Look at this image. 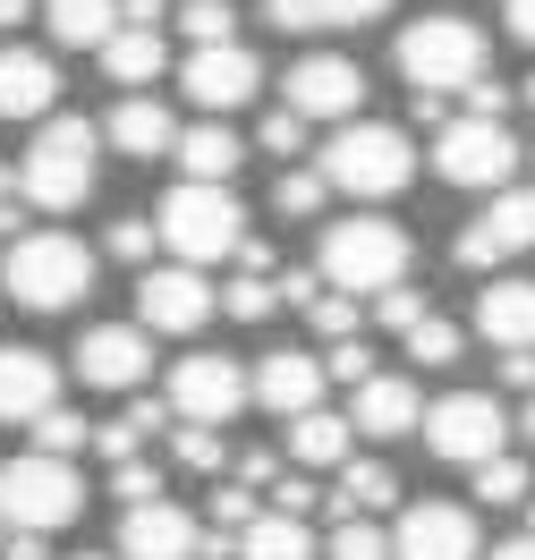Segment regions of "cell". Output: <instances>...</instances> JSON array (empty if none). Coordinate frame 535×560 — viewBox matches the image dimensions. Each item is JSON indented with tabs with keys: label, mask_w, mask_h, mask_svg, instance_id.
Returning <instances> with one entry per match:
<instances>
[{
	"label": "cell",
	"mask_w": 535,
	"mask_h": 560,
	"mask_svg": "<svg viewBox=\"0 0 535 560\" xmlns=\"http://www.w3.org/2000/svg\"><path fill=\"white\" fill-rule=\"evenodd\" d=\"M0 289H9L26 315H69L77 298L94 289V255H85L69 230H18V238H9V264H0Z\"/></svg>",
	"instance_id": "cell-1"
},
{
	"label": "cell",
	"mask_w": 535,
	"mask_h": 560,
	"mask_svg": "<svg viewBox=\"0 0 535 560\" xmlns=\"http://www.w3.org/2000/svg\"><path fill=\"white\" fill-rule=\"evenodd\" d=\"M408 230L399 221H332L315 246V280L323 289H340V298H383L408 280Z\"/></svg>",
	"instance_id": "cell-2"
},
{
	"label": "cell",
	"mask_w": 535,
	"mask_h": 560,
	"mask_svg": "<svg viewBox=\"0 0 535 560\" xmlns=\"http://www.w3.org/2000/svg\"><path fill=\"white\" fill-rule=\"evenodd\" d=\"M153 238L171 246L187 272H213V264H230L239 238H247V205H239L230 187H187V178H178L171 196H162V212H153Z\"/></svg>",
	"instance_id": "cell-3"
},
{
	"label": "cell",
	"mask_w": 535,
	"mask_h": 560,
	"mask_svg": "<svg viewBox=\"0 0 535 560\" xmlns=\"http://www.w3.org/2000/svg\"><path fill=\"white\" fill-rule=\"evenodd\" d=\"M85 510V485H77L69 458H0V526L9 535H60Z\"/></svg>",
	"instance_id": "cell-4"
},
{
	"label": "cell",
	"mask_w": 535,
	"mask_h": 560,
	"mask_svg": "<svg viewBox=\"0 0 535 560\" xmlns=\"http://www.w3.org/2000/svg\"><path fill=\"white\" fill-rule=\"evenodd\" d=\"M399 77H408V94H467L476 77H485V35L467 26V18H417L408 35H399Z\"/></svg>",
	"instance_id": "cell-5"
},
{
	"label": "cell",
	"mask_w": 535,
	"mask_h": 560,
	"mask_svg": "<svg viewBox=\"0 0 535 560\" xmlns=\"http://www.w3.org/2000/svg\"><path fill=\"white\" fill-rule=\"evenodd\" d=\"M408 171H417V153H408V137L383 128V119H349V128L315 153V178L323 187H349V196H399Z\"/></svg>",
	"instance_id": "cell-6"
},
{
	"label": "cell",
	"mask_w": 535,
	"mask_h": 560,
	"mask_svg": "<svg viewBox=\"0 0 535 560\" xmlns=\"http://www.w3.org/2000/svg\"><path fill=\"white\" fill-rule=\"evenodd\" d=\"M94 144L103 137H94L77 110H51L43 137H35V153H26V171H18V187H26L43 212H77L85 196H94Z\"/></svg>",
	"instance_id": "cell-7"
},
{
	"label": "cell",
	"mask_w": 535,
	"mask_h": 560,
	"mask_svg": "<svg viewBox=\"0 0 535 560\" xmlns=\"http://www.w3.org/2000/svg\"><path fill=\"white\" fill-rule=\"evenodd\" d=\"M417 424H426V451L451 458V467H485V458H501V433H510V417H501L493 390H442Z\"/></svg>",
	"instance_id": "cell-8"
},
{
	"label": "cell",
	"mask_w": 535,
	"mask_h": 560,
	"mask_svg": "<svg viewBox=\"0 0 535 560\" xmlns=\"http://www.w3.org/2000/svg\"><path fill=\"white\" fill-rule=\"evenodd\" d=\"M519 153L527 144L510 137V128H493V119H451V128H433V171L451 178V187H510V171H519Z\"/></svg>",
	"instance_id": "cell-9"
},
{
	"label": "cell",
	"mask_w": 535,
	"mask_h": 560,
	"mask_svg": "<svg viewBox=\"0 0 535 560\" xmlns=\"http://www.w3.org/2000/svg\"><path fill=\"white\" fill-rule=\"evenodd\" d=\"M357 103H365V69L340 60V51H306V60L281 77V110L298 128H306V119H340V128H349Z\"/></svg>",
	"instance_id": "cell-10"
},
{
	"label": "cell",
	"mask_w": 535,
	"mask_h": 560,
	"mask_svg": "<svg viewBox=\"0 0 535 560\" xmlns=\"http://www.w3.org/2000/svg\"><path fill=\"white\" fill-rule=\"evenodd\" d=\"M162 408H171V424H213L221 433V424L247 408V374H239L230 357H178Z\"/></svg>",
	"instance_id": "cell-11"
},
{
	"label": "cell",
	"mask_w": 535,
	"mask_h": 560,
	"mask_svg": "<svg viewBox=\"0 0 535 560\" xmlns=\"http://www.w3.org/2000/svg\"><path fill=\"white\" fill-rule=\"evenodd\" d=\"M213 323V280L187 272V264H162V272L137 280V331L153 340V331H171V340H187V331H205Z\"/></svg>",
	"instance_id": "cell-12"
},
{
	"label": "cell",
	"mask_w": 535,
	"mask_h": 560,
	"mask_svg": "<svg viewBox=\"0 0 535 560\" xmlns=\"http://www.w3.org/2000/svg\"><path fill=\"white\" fill-rule=\"evenodd\" d=\"M178 85H187V103H196V110H239V103H255L264 60H255L247 43H213V51H187Z\"/></svg>",
	"instance_id": "cell-13"
},
{
	"label": "cell",
	"mask_w": 535,
	"mask_h": 560,
	"mask_svg": "<svg viewBox=\"0 0 535 560\" xmlns=\"http://www.w3.org/2000/svg\"><path fill=\"white\" fill-rule=\"evenodd\" d=\"M144 365H153V349H144L137 323H94L77 340V383L85 390H144Z\"/></svg>",
	"instance_id": "cell-14"
},
{
	"label": "cell",
	"mask_w": 535,
	"mask_h": 560,
	"mask_svg": "<svg viewBox=\"0 0 535 560\" xmlns=\"http://www.w3.org/2000/svg\"><path fill=\"white\" fill-rule=\"evenodd\" d=\"M392 560H476V518L460 501H417L392 526Z\"/></svg>",
	"instance_id": "cell-15"
},
{
	"label": "cell",
	"mask_w": 535,
	"mask_h": 560,
	"mask_svg": "<svg viewBox=\"0 0 535 560\" xmlns=\"http://www.w3.org/2000/svg\"><path fill=\"white\" fill-rule=\"evenodd\" d=\"M196 544H205V526L178 501H144V510H119V552L111 560H196Z\"/></svg>",
	"instance_id": "cell-16"
},
{
	"label": "cell",
	"mask_w": 535,
	"mask_h": 560,
	"mask_svg": "<svg viewBox=\"0 0 535 560\" xmlns=\"http://www.w3.org/2000/svg\"><path fill=\"white\" fill-rule=\"evenodd\" d=\"M43 408H60V357L0 340V424H35Z\"/></svg>",
	"instance_id": "cell-17"
},
{
	"label": "cell",
	"mask_w": 535,
	"mask_h": 560,
	"mask_svg": "<svg viewBox=\"0 0 535 560\" xmlns=\"http://www.w3.org/2000/svg\"><path fill=\"white\" fill-rule=\"evenodd\" d=\"M247 399H264L272 417H315V399H323V365H315V349H272L264 365H255Z\"/></svg>",
	"instance_id": "cell-18"
},
{
	"label": "cell",
	"mask_w": 535,
	"mask_h": 560,
	"mask_svg": "<svg viewBox=\"0 0 535 560\" xmlns=\"http://www.w3.org/2000/svg\"><path fill=\"white\" fill-rule=\"evenodd\" d=\"M417 417H426V399H417L408 374H374V383H357V399H349V433H374V442L417 433Z\"/></svg>",
	"instance_id": "cell-19"
},
{
	"label": "cell",
	"mask_w": 535,
	"mask_h": 560,
	"mask_svg": "<svg viewBox=\"0 0 535 560\" xmlns=\"http://www.w3.org/2000/svg\"><path fill=\"white\" fill-rule=\"evenodd\" d=\"M476 331L501 340L510 357L535 349V280H485L476 289Z\"/></svg>",
	"instance_id": "cell-20"
},
{
	"label": "cell",
	"mask_w": 535,
	"mask_h": 560,
	"mask_svg": "<svg viewBox=\"0 0 535 560\" xmlns=\"http://www.w3.org/2000/svg\"><path fill=\"white\" fill-rule=\"evenodd\" d=\"M171 153H178V171H187V187H230V171L247 162V144L230 137L221 119H205V128H178Z\"/></svg>",
	"instance_id": "cell-21"
},
{
	"label": "cell",
	"mask_w": 535,
	"mask_h": 560,
	"mask_svg": "<svg viewBox=\"0 0 535 560\" xmlns=\"http://www.w3.org/2000/svg\"><path fill=\"white\" fill-rule=\"evenodd\" d=\"M60 77L43 51H0V119H51Z\"/></svg>",
	"instance_id": "cell-22"
},
{
	"label": "cell",
	"mask_w": 535,
	"mask_h": 560,
	"mask_svg": "<svg viewBox=\"0 0 535 560\" xmlns=\"http://www.w3.org/2000/svg\"><path fill=\"white\" fill-rule=\"evenodd\" d=\"M94 137H111L119 153H128V162H162L178 128H171V110L153 103V94H128V103L111 110V128H94Z\"/></svg>",
	"instance_id": "cell-23"
},
{
	"label": "cell",
	"mask_w": 535,
	"mask_h": 560,
	"mask_svg": "<svg viewBox=\"0 0 535 560\" xmlns=\"http://www.w3.org/2000/svg\"><path fill=\"white\" fill-rule=\"evenodd\" d=\"M467 230L493 246V264L527 255V246H535V187H501V196H493V212H485V221H467Z\"/></svg>",
	"instance_id": "cell-24"
},
{
	"label": "cell",
	"mask_w": 535,
	"mask_h": 560,
	"mask_svg": "<svg viewBox=\"0 0 535 560\" xmlns=\"http://www.w3.org/2000/svg\"><path fill=\"white\" fill-rule=\"evenodd\" d=\"M43 26H51V43H69V51H103L119 35V0H43Z\"/></svg>",
	"instance_id": "cell-25"
},
{
	"label": "cell",
	"mask_w": 535,
	"mask_h": 560,
	"mask_svg": "<svg viewBox=\"0 0 535 560\" xmlns=\"http://www.w3.org/2000/svg\"><path fill=\"white\" fill-rule=\"evenodd\" d=\"M392 0H264V18L289 35H323V26H374Z\"/></svg>",
	"instance_id": "cell-26"
},
{
	"label": "cell",
	"mask_w": 535,
	"mask_h": 560,
	"mask_svg": "<svg viewBox=\"0 0 535 560\" xmlns=\"http://www.w3.org/2000/svg\"><path fill=\"white\" fill-rule=\"evenodd\" d=\"M162 69H171L162 35H137V26H119V35L103 43V77H111V85H128V94H144V85H153Z\"/></svg>",
	"instance_id": "cell-27"
},
{
	"label": "cell",
	"mask_w": 535,
	"mask_h": 560,
	"mask_svg": "<svg viewBox=\"0 0 535 560\" xmlns=\"http://www.w3.org/2000/svg\"><path fill=\"white\" fill-rule=\"evenodd\" d=\"M289 458L298 467H349V417H332V408L289 417Z\"/></svg>",
	"instance_id": "cell-28"
},
{
	"label": "cell",
	"mask_w": 535,
	"mask_h": 560,
	"mask_svg": "<svg viewBox=\"0 0 535 560\" xmlns=\"http://www.w3.org/2000/svg\"><path fill=\"white\" fill-rule=\"evenodd\" d=\"M399 485H392V467L383 458H349L340 467V492H332V518H365V510H392Z\"/></svg>",
	"instance_id": "cell-29"
},
{
	"label": "cell",
	"mask_w": 535,
	"mask_h": 560,
	"mask_svg": "<svg viewBox=\"0 0 535 560\" xmlns=\"http://www.w3.org/2000/svg\"><path fill=\"white\" fill-rule=\"evenodd\" d=\"M230 560H315V535H306V518H272V510H264V518L239 535Z\"/></svg>",
	"instance_id": "cell-30"
},
{
	"label": "cell",
	"mask_w": 535,
	"mask_h": 560,
	"mask_svg": "<svg viewBox=\"0 0 535 560\" xmlns=\"http://www.w3.org/2000/svg\"><path fill=\"white\" fill-rule=\"evenodd\" d=\"M171 18H178V35L196 43V51H213V43H239V35H230V26H239V9H230V0H178Z\"/></svg>",
	"instance_id": "cell-31"
},
{
	"label": "cell",
	"mask_w": 535,
	"mask_h": 560,
	"mask_svg": "<svg viewBox=\"0 0 535 560\" xmlns=\"http://www.w3.org/2000/svg\"><path fill=\"white\" fill-rule=\"evenodd\" d=\"M94 442V424L77 417V408H43L35 417V458H69V451H85Z\"/></svg>",
	"instance_id": "cell-32"
},
{
	"label": "cell",
	"mask_w": 535,
	"mask_h": 560,
	"mask_svg": "<svg viewBox=\"0 0 535 560\" xmlns=\"http://www.w3.org/2000/svg\"><path fill=\"white\" fill-rule=\"evenodd\" d=\"M213 306L230 323H272L281 315V289H272V280H230V289H213Z\"/></svg>",
	"instance_id": "cell-33"
},
{
	"label": "cell",
	"mask_w": 535,
	"mask_h": 560,
	"mask_svg": "<svg viewBox=\"0 0 535 560\" xmlns=\"http://www.w3.org/2000/svg\"><path fill=\"white\" fill-rule=\"evenodd\" d=\"M332 560H392V535L374 518H340L332 526Z\"/></svg>",
	"instance_id": "cell-34"
},
{
	"label": "cell",
	"mask_w": 535,
	"mask_h": 560,
	"mask_svg": "<svg viewBox=\"0 0 535 560\" xmlns=\"http://www.w3.org/2000/svg\"><path fill=\"white\" fill-rule=\"evenodd\" d=\"M315 365H323V383H374V349L365 340H340V349H315Z\"/></svg>",
	"instance_id": "cell-35"
},
{
	"label": "cell",
	"mask_w": 535,
	"mask_h": 560,
	"mask_svg": "<svg viewBox=\"0 0 535 560\" xmlns=\"http://www.w3.org/2000/svg\"><path fill=\"white\" fill-rule=\"evenodd\" d=\"M323 196H332V187H323L315 171H281V187H272V205H281L289 221H315V212H323Z\"/></svg>",
	"instance_id": "cell-36"
},
{
	"label": "cell",
	"mask_w": 535,
	"mask_h": 560,
	"mask_svg": "<svg viewBox=\"0 0 535 560\" xmlns=\"http://www.w3.org/2000/svg\"><path fill=\"white\" fill-rule=\"evenodd\" d=\"M374 323H383V331H399V340H408V331L426 323V289H408V280H399V289H383V298H374Z\"/></svg>",
	"instance_id": "cell-37"
},
{
	"label": "cell",
	"mask_w": 535,
	"mask_h": 560,
	"mask_svg": "<svg viewBox=\"0 0 535 560\" xmlns=\"http://www.w3.org/2000/svg\"><path fill=\"white\" fill-rule=\"evenodd\" d=\"M171 451H178V467H205V476H213L221 458H230L213 424H171Z\"/></svg>",
	"instance_id": "cell-38"
},
{
	"label": "cell",
	"mask_w": 535,
	"mask_h": 560,
	"mask_svg": "<svg viewBox=\"0 0 535 560\" xmlns=\"http://www.w3.org/2000/svg\"><path fill=\"white\" fill-rule=\"evenodd\" d=\"M408 357H417V365H451V357H460V323L426 315L417 331H408Z\"/></svg>",
	"instance_id": "cell-39"
},
{
	"label": "cell",
	"mask_w": 535,
	"mask_h": 560,
	"mask_svg": "<svg viewBox=\"0 0 535 560\" xmlns=\"http://www.w3.org/2000/svg\"><path fill=\"white\" fill-rule=\"evenodd\" d=\"M306 323H315L323 340L340 349V340H357V298H340V289H323L315 306H306Z\"/></svg>",
	"instance_id": "cell-40"
},
{
	"label": "cell",
	"mask_w": 535,
	"mask_h": 560,
	"mask_svg": "<svg viewBox=\"0 0 535 560\" xmlns=\"http://www.w3.org/2000/svg\"><path fill=\"white\" fill-rule=\"evenodd\" d=\"M476 492H485V501H527V467H519L510 451L485 458V467H476Z\"/></svg>",
	"instance_id": "cell-41"
},
{
	"label": "cell",
	"mask_w": 535,
	"mask_h": 560,
	"mask_svg": "<svg viewBox=\"0 0 535 560\" xmlns=\"http://www.w3.org/2000/svg\"><path fill=\"white\" fill-rule=\"evenodd\" d=\"M103 246L119 255V264H144L162 238H153V221H144V212H128V221H111V238H103Z\"/></svg>",
	"instance_id": "cell-42"
},
{
	"label": "cell",
	"mask_w": 535,
	"mask_h": 560,
	"mask_svg": "<svg viewBox=\"0 0 535 560\" xmlns=\"http://www.w3.org/2000/svg\"><path fill=\"white\" fill-rule=\"evenodd\" d=\"M255 518H264V510H255V492H247V485H239V492H213V535H230V544H239Z\"/></svg>",
	"instance_id": "cell-43"
},
{
	"label": "cell",
	"mask_w": 535,
	"mask_h": 560,
	"mask_svg": "<svg viewBox=\"0 0 535 560\" xmlns=\"http://www.w3.org/2000/svg\"><path fill=\"white\" fill-rule=\"evenodd\" d=\"M111 492H119L128 510H144V501H162V467H137V458H128V467H111Z\"/></svg>",
	"instance_id": "cell-44"
},
{
	"label": "cell",
	"mask_w": 535,
	"mask_h": 560,
	"mask_svg": "<svg viewBox=\"0 0 535 560\" xmlns=\"http://www.w3.org/2000/svg\"><path fill=\"white\" fill-rule=\"evenodd\" d=\"M94 451H103L111 467H128V458L144 451V433H137V424H128V417H111V424H94Z\"/></svg>",
	"instance_id": "cell-45"
},
{
	"label": "cell",
	"mask_w": 535,
	"mask_h": 560,
	"mask_svg": "<svg viewBox=\"0 0 535 560\" xmlns=\"http://www.w3.org/2000/svg\"><path fill=\"white\" fill-rule=\"evenodd\" d=\"M298 137H306V128H298L289 110H264V128H255V144H264V153H298Z\"/></svg>",
	"instance_id": "cell-46"
},
{
	"label": "cell",
	"mask_w": 535,
	"mask_h": 560,
	"mask_svg": "<svg viewBox=\"0 0 535 560\" xmlns=\"http://www.w3.org/2000/svg\"><path fill=\"white\" fill-rule=\"evenodd\" d=\"M460 119H493V128H501V110H510V94H501V85H485V77H476V85H467V94H460Z\"/></svg>",
	"instance_id": "cell-47"
},
{
	"label": "cell",
	"mask_w": 535,
	"mask_h": 560,
	"mask_svg": "<svg viewBox=\"0 0 535 560\" xmlns=\"http://www.w3.org/2000/svg\"><path fill=\"white\" fill-rule=\"evenodd\" d=\"M315 501H323V492L306 485V476H281V501H272V518H306Z\"/></svg>",
	"instance_id": "cell-48"
},
{
	"label": "cell",
	"mask_w": 535,
	"mask_h": 560,
	"mask_svg": "<svg viewBox=\"0 0 535 560\" xmlns=\"http://www.w3.org/2000/svg\"><path fill=\"white\" fill-rule=\"evenodd\" d=\"M272 289H281V306H298V315L323 298V280H315V272H272Z\"/></svg>",
	"instance_id": "cell-49"
},
{
	"label": "cell",
	"mask_w": 535,
	"mask_h": 560,
	"mask_svg": "<svg viewBox=\"0 0 535 560\" xmlns=\"http://www.w3.org/2000/svg\"><path fill=\"white\" fill-rule=\"evenodd\" d=\"M408 103H417V128H451V103H442V94H408Z\"/></svg>",
	"instance_id": "cell-50"
},
{
	"label": "cell",
	"mask_w": 535,
	"mask_h": 560,
	"mask_svg": "<svg viewBox=\"0 0 535 560\" xmlns=\"http://www.w3.org/2000/svg\"><path fill=\"white\" fill-rule=\"evenodd\" d=\"M239 485H247V492L272 485V451H247V458H239Z\"/></svg>",
	"instance_id": "cell-51"
},
{
	"label": "cell",
	"mask_w": 535,
	"mask_h": 560,
	"mask_svg": "<svg viewBox=\"0 0 535 560\" xmlns=\"http://www.w3.org/2000/svg\"><path fill=\"white\" fill-rule=\"evenodd\" d=\"M501 383H510V390H535V357H501Z\"/></svg>",
	"instance_id": "cell-52"
},
{
	"label": "cell",
	"mask_w": 535,
	"mask_h": 560,
	"mask_svg": "<svg viewBox=\"0 0 535 560\" xmlns=\"http://www.w3.org/2000/svg\"><path fill=\"white\" fill-rule=\"evenodd\" d=\"M510 35L535 43V0H510Z\"/></svg>",
	"instance_id": "cell-53"
},
{
	"label": "cell",
	"mask_w": 535,
	"mask_h": 560,
	"mask_svg": "<svg viewBox=\"0 0 535 560\" xmlns=\"http://www.w3.org/2000/svg\"><path fill=\"white\" fill-rule=\"evenodd\" d=\"M485 560H535V535H510V544H493Z\"/></svg>",
	"instance_id": "cell-54"
},
{
	"label": "cell",
	"mask_w": 535,
	"mask_h": 560,
	"mask_svg": "<svg viewBox=\"0 0 535 560\" xmlns=\"http://www.w3.org/2000/svg\"><path fill=\"white\" fill-rule=\"evenodd\" d=\"M9 560H43V535H9Z\"/></svg>",
	"instance_id": "cell-55"
},
{
	"label": "cell",
	"mask_w": 535,
	"mask_h": 560,
	"mask_svg": "<svg viewBox=\"0 0 535 560\" xmlns=\"http://www.w3.org/2000/svg\"><path fill=\"white\" fill-rule=\"evenodd\" d=\"M26 9H35V0H0V26H18V18H26Z\"/></svg>",
	"instance_id": "cell-56"
},
{
	"label": "cell",
	"mask_w": 535,
	"mask_h": 560,
	"mask_svg": "<svg viewBox=\"0 0 535 560\" xmlns=\"http://www.w3.org/2000/svg\"><path fill=\"white\" fill-rule=\"evenodd\" d=\"M18 238V205H0V246Z\"/></svg>",
	"instance_id": "cell-57"
},
{
	"label": "cell",
	"mask_w": 535,
	"mask_h": 560,
	"mask_svg": "<svg viewBox=\"0 0 535 560\" xmlns=\"http://www.w3.org/2000/svg\"><path fill=\"white\" fill-rule=\"evenodd\" d=\"M519 433H527V442H535V390H527V417H519Z\"/></svg>",
	"instance_id": "cell-58"
},
{
	"label": "cell",
	"mask_w": 535,
	"mask_h": 560,
	"mask_svg": "<svg viewBox=\"0 0 535 560\" xmlns=\"http://www.w3.org/2000/svg\"><path fill=\"white\" fill-rule=\"evenodd\" d=\"M9 187H18V178H9V162H0V205H9Z\"/></svg>",
	"instance_id": "cell-59"
},
{
	"label": "cell",
	"mask_w": 535,
	"mask_h": 560,
	"mask_svg": "<svg viewBox=\"0 0 535 560\" xmlns=\"http://www.w3.org/2000/svg\"><path fill=\"white\" fill-rule=\"evenodd\" d=\"M519 94H527V110H535V77H527V85H519Z\"/></svg>",
	"instance_id": "cell-60"
},
{
	"label": "cell",
	"mask_w": 535,
	"mask_h": 560,
	"mask_svg": "<svg viewBox=\"0 0 535 560\" xmlns=\"http://www.w3.org/2000/svg\"><path fill=\"white\" fill-rule=\"evenodd\" d=\"M77 560H111V552H77Z\"/></svg>",
	"instance_id": "cell-61"
}]
</instances>
